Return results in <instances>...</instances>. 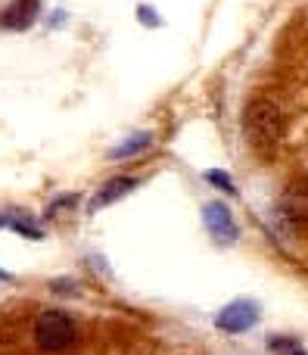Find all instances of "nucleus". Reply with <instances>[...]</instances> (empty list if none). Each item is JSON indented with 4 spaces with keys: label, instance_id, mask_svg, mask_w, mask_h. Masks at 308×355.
<instances>
[{
    "label": "nucleus",
    "instance_id": "nucleus-4",
    "mask_svg": "<svg viewBox=\"0 0 308 355\" xmlns=\"http://www.w3.org/2000/svg\"><path fill=\"white\" fill-rule=\"evenodd\" d=\"M203 221H206V231L212 234V240L215 243H234L237 237H240V227H237L234 215H230V209L224 206V202H206L203 206Z\"/></svg>",
    "mask_w": 308,
    "mask_h": 355
},
{
    "label": "nucleus",
    "instance_id": "nucleus-7",
    "mask_svg": "<svg viewBox=\"0 0 308 355\" xmlns=\"http://www.w3.org/2000/svg\"><path fill=\"white\" fill-rule=\"evenodd\" d=\"M137 178H112V181H106L103 187H100V193L91 200V209H103V206H109V202H116V200H122L125 193H131V190L137 187Z\"/></svg>",
    "mask_w": 308,
    "mask_h": 355
},
{
    "label": "nucleus",
    "instance_id": "nucleus-9",
    "mask_svg": "<svg viewBox=\"0 0 308 355\" xmlns=\"http://www.w3.org/2000/svg\"><path fill=\"white\" fill-rule=\"evenodd\" d=\"M206 181L215 184V187L224 190V193H237V187H234V181H230V175L221 172V168H209V172H206Z\"/></svg>",
    "mask_w": 308,
    "mask_h": 355
},
{
    "label": "nucleus",
    "instance_id": "nucleus-2",
    "mask_svg": "<svg viewBox=\"0 0 308 355\" xmlns=\"http://www.w3.org/2000/svg\"><path fill=\"white\" fill-rule=\"evenodd\" d=\"M35 340L44 352H62V349H69V346H75L78 327H75L72 315L50 309V312H44L41 318L35 321Z\"/></svg>",
    "mask_w": 308,
    "mask_h": 355
},
{
    "label": "nucleus",
    "instance_id": "nucleus-1",
    "mask_svg": "<svg viewBox=\"0 0 308 355\" xmlns=\"http://www.w3.org/2000/svg\"><path fill=\"white\" fill-rule=\"evenodd\" d=\"M243 131L259 153H271L284 131V116L271 100H249L243 110Z\"/></svg>",
    "mask_w": 308,
    "mask_h": 355
},
{
    "label": "nucleus",
    "instance_id": "nucleus-13",
    "mask_svg": "<svg viewBox=\"0 0 308 355\" xmlns=\"http://www.w3.org/2000/svg\"><path fill=\"white\" fill-rule=\"evenodd\" d=\"M0 281H10V271H3V268H0Z\"/></svg>",
    "mask_w": 308,
    "mask_h": 355
},
{
    "label": "nucleus",
    "instance_id": "nucleus-11",
    "mask_svg": "<svg viewBox=\"0 0 308 355\" xmlns=\"http://www.w3.org/2000/svg\"><path fill=\"white\" fill-rule=\"evenodd\" d=\"M271 349H274V352H280V355H308L302 346L296 343V340H287V337L271 340Z\"/></svg>",
    "mask_w": 308,
    "mask_h": 355
},
{
    "label": "nucleus",
    "instance_id": "nucleus-8",
    "mask_svg": "<svg viewBox=\"0 0 308 355\" xmlns=\"http://www.w3.org/2000/svg\"><path fill=\"white\" fill-rule=\"evenodd\" d=\"M150 144H153V137L147 135V131H141V135H131L125 144H118L116 150L109 153V159H128V156H137L141 150H147Z\"/></svg>",
    "mask_w": 308,
    "mask_h": 355
},
{
    "label": "nucleus",
    "instance_id": "nucleus-3",
    "mask_svg": "<svg viewBox=\"0 0 308 355\" xmlns=\"http://www.w3.org/2000/svg\"><path fill=\"white\" fill-rule=\"evenodd\" d=\"M255 321H259V302L253 300H237L215 315V327L224 334H246L249 327H255Z\"/></svg>",
    "mask_w": 308,
    "mask_h": 355
},
{
    "label": "nucleus",
    "instance_id": "nucleus-5",
    "mask_svg": "<svg viewBox=\"0 0 308 355\" xmlns=\"http://www.w3.org/2000/svg\"><path fill=\"white\" fill-rule=\"evenodd\" d=\"M278 209L287 221H293V225H305L308 221V184H290V187L280 193Z\"/></svg>",
    "mask_w": 308,
    "mask_h": 355
},
{
    "label": "nucleus",
    "instance_id": "nucleus-12",
    "mask_svg": "<svg viewBox=\"0 0 308 355\" xmlns=\"http://www.w3.org/2000/svg\"><path fill=\"white\" fill-rule=\"evenodd\" d=\"M137 19H143L147 25H159V16L153 12V6H137Z\"/></svg>",
    "mask_w": 308,
    "mask_h": 355
},
{
    "label": "nucleus",
    "instance_id": "nucleus-6",
    "mask_svg": "<svg viewBox=\"0 0 308 355\" xmlns=\"http://www.w3.org/2000/svg\"><path fill=\"white\" fill-rule=\"evenodd\" d=\"M41 12V0H12L3 12H0V28H28Z\"/></svg>",
    "mask_w": 308,
    "mask_h": 355
},
{
    "label": "nucleus",
    "instance_id": "nucleus-14",
    "mask_svg": "<svg viewBox=\"0 0 308 355\" xmlns=\"http://www.w3.org/2000/svg\"><path fill=\"white\" fill-rule=\"evenodd\" d=\"M6 225V215H0V227H3Z\"/></svg>",
    "mask_w": 308,
    "mask_h": 355
},
{
    "label": "nucleus",
    "instance_id": "nucleus-10",
    "mask_svg": "<svg viewBox=\"0 0 308 355\" xmlns=\"http://www.w3.org/2000/svg\"><path fill=\"white\" fill-rule=\"evenodd\" d=\"M10 225H12V231H16V234H22V237H28V240H41V237H44V231H41V227H37V225H31L28 218H12Z\"/></svg>",
    "mask_w": 308,
    "mask_h": 355
}]
</instances>
